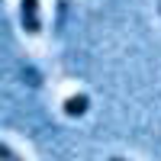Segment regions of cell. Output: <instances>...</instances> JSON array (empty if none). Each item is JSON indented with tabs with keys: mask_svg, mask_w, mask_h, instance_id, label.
<instances>
[{
	"mask_svg": "<svg viewBox=\"0 0 161 161\" xmlns=\"http://www.w3.org/2000/svg\"><path fill=\"white\" fill-rule=\"evenodd\" d=\"M19 23L26 36H39L42 32V19H39V0H23L19 3Z\"/></svg>",
	"mask_w": 161,
	"mask_h": 161,
	"instance_id": "obj_1",
	"label": "cell"
},
{
	"mask_svg": "<svg viewBox=\"0 0 161 161\" xmlns=\"http://www.w3.org/2000/svg\"><path fill=\"white\" fill-rule=\"evenodd\" d=\"M0 161H23L16 148H10L7 142H0Z\"/></svg>",
	"mask_w": 161,
	"mask_h": 161,
	"instance_id": "obj_3",
	"label": "cell"
},
{
	"mask_svg": "<svg viewBox=\"0 0 161 161\" xmlns=\"http://www.w3.org/2000/svg\"><path fill=\"white\" fill-rule=\"evenodd\" d=\"M110 161H126V158H110Z\"/></svg>",
	"mask_w": 161,
	"mask_h": 161,
	"instance_id": "obj_4",
	"label": "cell"
},
{
	"mask_svg": "<svg viewBox=\"0 0 161 161\" xmlns=\"http://www.w3.org/2000/svg\"><path fill=\"white\" fill-rule=\"evenodd\" d=\"M61 110H64V116L80 119V116L90 110V97H87V93H74V97H68V100L61 103Z\"/></svg>",
	"mask_w": 161,
	"mask_h": 161,
	"instance_id": "obj_2",
	"label": "cell"
},
{
	"mask_svg": "<svg viewBox=\"0 0 161 161\" xmlns=\"http://www.w3.org/2000/svg\"><path fill=\"white\" fill-rule=\"evenodd\" d=\"M158 13H161V0H158Z\"/></svg>",
	"mask_w": 161,
	"mask_h": 161,
	"instance_id": "obj_5",
	"label": "cell"
}]
</instances>
